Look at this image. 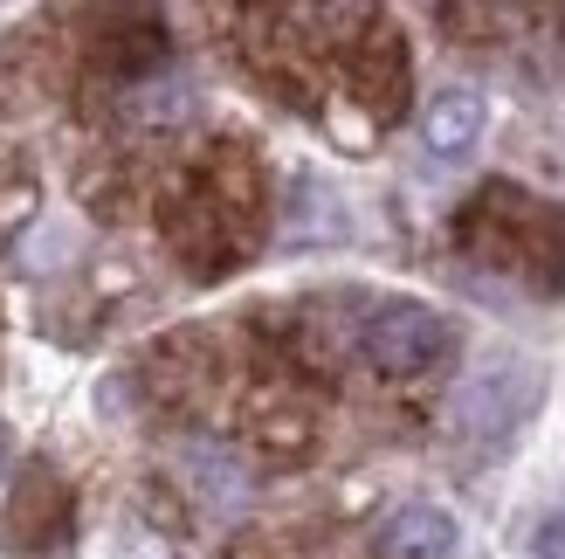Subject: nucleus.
<instances>
[{"label": "nucleus", "instance_id": "obj_6", "mask_svg": "<svg viewBox=\"0 0 565 559\" xmlns=\"http://www.w3.org/2000/svg\"><path fill=\"white\" fill-rule=\"evenodd\" d=\"M0 470H8V435H0Z\"/></svg>", "mask_w": 565, "mask_h": 559}, {"label": "nucleus", "instance_id": "obj_2", "mask_svg": "<svg viewBox=\"0 0 565 559\" xmlns=\"http://www.w3.org/2000/svg\"><path fill=\"white\" fill-rule=\"evenodd\" d=\"M352 91L365 97L373 118H401V104H407V49H401V35H393L386 21H373L359 35V49H352Z\"/></svg>", "mask_w": 565, "mask_h": 559}, {"label": "nucleus", "instance_id": "obj_5", "mask_svg": "<svg viewBox=\"0 0 565 559\" xmlns=\"http://www.w3.org/2000/svg\"><path fill=\"white\" fill-rule=\"evenodd\" d=\"M531 559H565V511H552L539 532H531Z\"/></svg>", "mask_w": 565, "mask_h": 559}, {"label": "nucleus", "instance_id": "obj_4", "mask_svg": "<svg viewBox=\"0 0 565 559\" xmlns=\"http://www.w3.org/2000/svg\"><path fill=\"white\" fill-rule=\"evenodd\" d=\"M483 91H469V83H456V91H435V104L420 110V138H428L435 159H462L476 138H483Z\"/></svg>", "mask_w": 565, "mask_h": 559}, {"label": "nucleus", "instance_id": "obj_3", "mask_svg": "<svg viewBox=\"0 0 565 559\" xmlns=\"http://www.w3.org/2000/svg\"><path fill=\"white\" fill-rule=\"evenodd\" d=\"M448 552H456V518L441 505H401L373 532V559H448Z\"/></svg>", "mask_w": 565, "mask_h": 559}, {"label": "nucleus", "instance_id": "obj_1", "mask_svg": "<svg viewBox=\"0 0 565 559\" xmlns=\"http://www.w3.org/2000/svg\"><path fill=\"white\" fill-rule=\"evenodd\" d=\"M359 352L373 359V373L414 380V373H435V367L456 359V325H448L435 304H420V297H386L380 312H365Z\"/></svg>", "mask_w": 565, "mask_h": 559}]
</instances>
